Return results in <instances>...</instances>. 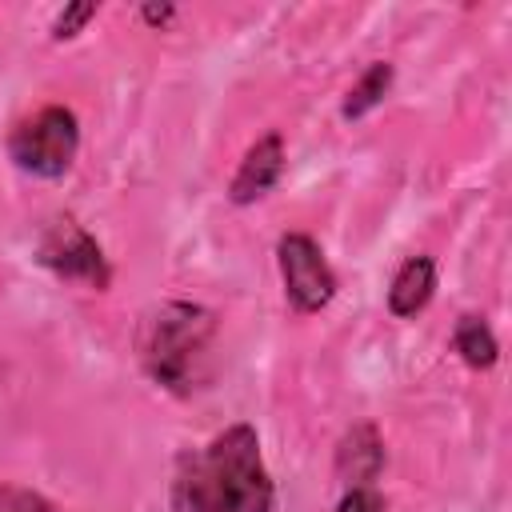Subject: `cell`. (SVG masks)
Instances as JSON below:
<instances>
[{
    "label": "cell",
    "instance_id": "1",
    "mask_svg": "<svg viewBox=\"0 0 512 512\" xmlns=\"http://www.w3.org/2000/svg\"><path fill=\"white\" fill-rule=\"evenodd\" d=\"M172 512H272V480L260 456V440L248 424H232L204 448L180 456L172 488Z\"/></svg>",
    "mask_w": 512,
    "mask_h": 512
},
{
    "label": "cell",
    "instance_id": "2",
    "mask_svg": "<svg viewBox=\"0 0 512 512\" xmlns=\"http://www.w3.org/2000/svg\"><path fill=\"white\" fill-rule=\"evenodd\" d=\"M212 336H216V320L208 308L168 300L152 308L140 324V364L160 388L188 396L208 376Z\"/></svg>",
    "mask_w": 512,
    "mask_h": 512
},
{
    "label": "cell",
    "instance_id": "3",
    "mask_svg": "<svg viewBox=\"0 0 512 512\" xmlns=\"http://www.w3.org/2000/svg\"><path fill=\"white\" fill-rule=\"evenodd\" d=\"M80 148V128L76 116L60 104H48L32 116H24L12 136H8V156L16 160V168L32 172V176H64L76 160Z\"/></svg>",
    "mask_w": 512,
    "mask_h": 512
},
{
    "label": "cell",
    "instance_id": "4",
    "mask_svg": "<svg viewBox=\"0 0 512 512\" xmlns=\"http://www.w3.org/2000/svg\"><path fill=\"white\" fill-rule=\"evenodd\" d=\"M40 264L52 268L60 280H72V284H84V288H96V292L108 288V280H112L100 244L72 216L52 220V228L40 240Z\"/></svg>",
    "mask_w": 512,
    "mask_h": 512
},
{
    "label": "cell",
    "instance_id": "5",
    "mask_svg": "<svg viewBox=\"0 0 512 512\" xmlns=\"http://www.w3.org/2000/svg\"><path fill=\"white\" fill-rule=\"evenodd\" d=\"M280 256V276H284V292L292 300L296 312H320L332 296H336V276L320 252V244L304 232H292L276 244Z\"/></svg>",
    "mask_w": 512,
    "mask_h": 512
},
{
    "label": "cell",
    "instance_id": "6",
    "mask_svg": "<svg viewBox=\"0 0 512 512\" xmlns=\"http://www.w3.org/2000/svg\"><path fill=\"white\" fill-rule=\"evenodd\" d=\"M280 172H284V144H280V136L272 132V136H264V140H256V144L248 148V156L240 160V168H236L228 192H232L236 204H252V200H260V196L280 180Z\"/></svg>",
    "mask_w": 512,
    "mask_h": 512
},
{
    "label": "cell",
    "instance_id": "7",
    "mask_svg": "<svg viewBox=\"0 0 512 512\" xmlns=\"http://www.w3.org/2000/svg\"><path fill=\"white\" fill-rule=\"evenodd\" d=\"M432 288H436V268L428 256H412L400 264L392 288H388V308L396 316H416L428 300H432Z\"/></svg>",
    "mask_w": 512,
    "mask_h": 512
},
{
    "label": "cell",
    "instance_id": "8",
    "mask_svg": "<svg viewBox=\"0 0 512 512\" xmlns=\"http://www.w3.org/2000/svg\"><path fill=\"white\" fill-rule=\"evenodd\" d=\"M452 344H456V352L464 356L468 368H492L496 364V336L480 316H460Z\"/></svg>",
    "mask_w": 512,
    "mask_h": 512
},
{
    "label": "cell",
    "instance_id": "9",
    "mask_svg": "<svg viewBox=\"0 0 512 512\" xmlns=\"http://www.w3.org/2000/svg\"><path fill=\"white\" fill-rule=\"evenodd\" d=\"M388 84H392V68H388L384 60L372 64V68L360 76V84L348 92V100H344V116H364L368 108H376L380 96L388 92Z\"/></svg>",
    "mask_w": 512,
    "mask_h": 512
},
{
    "label": "cell",
    "instance_id": "10",
    "mask_svg": "<svg viewBox=\"0 0 512 512\" xmlns=\"http://www.w3.org/2000/svg\"><path fill=\"white\" fill-rule=\"evenodd\" d=\"M356 460H368V468H372V472L384 464V448H380V440H376V432H372V428H356V432L344 440V448H340V468H344V472H352V464H356Z\"/></svg>",
    "mask_w": 512,
    "mask_h": 512
},
{
    "label": "cell",
    "instance_id": "11",
    "mask_svg": "<svg viewBox=\"0 0 512 512\" xmlns=\"http://www.w3.org/2000/svg\"><path fill=\"white\" fill-rule=\"evenodd\" d=\"M0 512H64V508L20 484H0Z\"/></svg>",
    "mask_w": 512,
    "mask_h": 512
},
{
    "label": "cell",
    "instance_id": "12",
    "mask_svg": "<svg viewBox=\"0 0 512 512\" xmlns=\"http://www.w3.org/2000/svg\"><path fill=\"white\" fill-rule=\"evenodd\" d=\"M336 512H384V500L372 492V488H352Z\"/></svg>",
    "mask_w": 512,
    "mask_h": 512
},
{
    "label": "cell",
    "instance_id": "13",
    "mask_svg": "<svg viewBox=\"0 0 512 512\" xmlns=\"http://www.w3.org/2000/svg\"><path fill=\"white\" fill-rule=\"evenodd\" d=\"M88 16H96V4H76V8H68V12L56 20V36H60V40H64V36H76V28H80Z\"/></svg>",
    "mask_w": 512,
    "mask_h": 512
},
{
    "label": "cell",
    "instance_id": "14",
    "mask_svg": "<svg viewBox=\"0 0 512 512\" xmlns=\"http://www.w3.org/2000/svg\"><path fill=\"white\" fill-rule=\"evenodd\" d=\"M144 16H148L152 24H160V20H168V16H172V8H144Z\"/></svg>",
    "mask_w": 512,
    "mask_h": 512
}]
</instances>
